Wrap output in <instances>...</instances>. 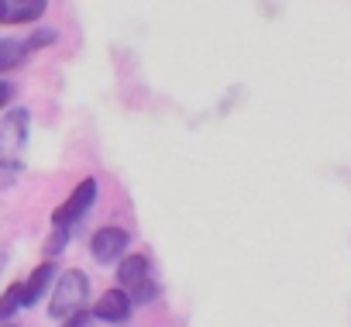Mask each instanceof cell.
<instances>
[{
  "mask_svg": "<svg viewBox=\"0 0 351 327\" xmlns=\"http://www.w3.org/2000/svg\"><path fill=\"white\" fill-rule=\"evenodd\" d=\"M28 138H32V110L8 107L0 114V173H18L25 166Z\"/></svg>",
  "mask_w": 351,
  "mask_h": 327,
  "instance_id": "cell-1",
  "label": "cell"
},
{
  "mask_svg": "<svg viewBox=\"0 0 351 327\" xmlns=\"http://www.w3.org/2000/svg\"><path fill=\"white\" fill-rule=\"evenodd\" d=\"M86 303H90V276L83 269L59 272V279L52 282V293H49V317L66 320V317L86 310Z\"/></svg>",
  "mask_w": 351,
  "mask_h": 327,
  "instance_id": "cell-2",
  "label": "cell"
},
{
  "mask_svg": "<svg viewBox=\"0 0 351 327\" xmlns=\"http://www.w3.org/2000/svg\"><path fill=\"white\" fill-rule=\"evenodd\" d=\"M97 193H100V183H97L93 176L80 180V183L73 186V193L52 210V228H66V231H73V224L83 221V217L90 214V207L97 204Z\"/></svg>",
  "mask_w": 351,
  "mask_h": 327,
  "instance_id": "cell-3",
  "label": "cell"
},
{
  "mask_svg": "<svg viewBox=\"0 0 351 327\" xmlns=\"http://www.w3.org/2000/svg\"><path fill=\"white\" fill-rule=\"evenodd\" d=\"M128 248H131V234L124 228H117V224H107V228L93 231V238H90V255L100 265H110V262L124 258Z\"/></svg>",
  "mask_w": 351,
  "mask_h": 327,
  "instance_id": "cell-4",
  "label": "cell"
},
{
  "mask_svg": "<svg viewBox=\"0 0 351 327\" xmlns=\"http://www.w3.org/2000/svg\"><path fill=\"white\" fill-rule=\"evenodd\" d=\"M131 313H134V303L128 300V293H124L121 286H117V289L100 293V300L90 306V317H93V320H100V324H110V327L128 324V320H131Z\"/></svg>",
  "mask_w": 351,
  "mask_h": 327,
  "instance_id": "cell-5",
  "label": "cell"
},
{
  "mask_svg": "<svg viewBox=\"0 0 351 327\" xmlns=\"http://www.w3.org/2000/svg\"><path fill=\"white\" fill-rule=\"evenodd\" d=\"M49 11V0H0V28L35 25Z\"/></svg>",
  "mask_w": 351,
  "mask_h": 327,
  "instance_id": "cell-6",
  "label": "cell"
},
{
  "mask_svg": "<svg viewBox=\"0 0 351 327\" xmlns=\"http://www.w3.org/2000/svg\"><path fill=\"white\" fill-rule=\"evenodd\" d=\"M56 276H59V272H56V262H52V258H45V262H42L28 279H21V306H25V310H32V306L45 296V289L56 282Z\"/></svg>",
  "mask_w": 351,
  "mask_h": 327,
  "instance_id": "cell-7",
  "label": "cell"
},
{
  "mask_svg": "<svg viewBox=\"0 0 351 327\" xmlns=\"http://www.w3.org/2000/svg\"><path fill=\"white\" fill-rule=\"evenodd\" d=\"M145 276H152V265H148L145 255L128 252L124 258H117V282H121V289H128L131 282H138V279H145Z\"/></svg>",
  "mask_w": 351,
  "mask_h": 327,
  "instance_id": "cell-8",
  "label": "cell"
},
{
  "mask_svg": "<svg viewBox=\"0 0 351 327\" xmlns=\"http://www.w3.org/2000/svg\"><path fill=\"white\" fill-rule=\"evenodd\" d=\"M28 56H32V52H28L25 38H11V35H4V38H0V76L11 73V69H18V66H25Z\"/></svg>",
  "mask_w": 351,
  "mask_h": 327,
  "instance_id": "cell-9",
  "label": "cell"
},
{
  "mask_svg": "<svg viewBox=\"0 0 351 327\" xmlns=\"http://www.w3.org/2000/svg\"><path fill=\"white\" fill-rule=\"evenodd\" d=\"M21 310L25 306H21V279H18V282H11L4 293H0V324H11Z\"/></svg>",
  "mask_w": 351,
  "mask_h": 327,
  "instance_id": "cell-10",
  "label": "cell"
},
{
  "mask_svg": "<svg viewBox=\"0 0 351 327\" xmlns=\"http://www.w3.org/2000/svg\"><path fill=\"white\" fill-rule=\"evenodd\" d=\"M124 293H128V300H131L134 306H148V303H155V300H158V282H155L152 276H145V279L131 282Z\"/></svg>",
  "mask_w": 351,
  "mask_h": 327,
  "instance_id": "cell-11",
  "label": "cell"
},
{
  "mask_svg": "<svg viewBox=\"0 0 351 327\" xmlns=\"http://www.w3.org/2000/svg\"><path fill=\"white\" fill-rule=\"evenodd\" d=\"M56 38H59V32H56V28H35V32L25 38V45H28V52H38V49L56 45Z\"/></svg>",
  "mask_w": 351,
  "mask_h": 327,
  "instance_id": "cell-12",
  "label": "cell"
},
{
  "mask_svg": "<svg viewBox=\"0 0 351 327\" xmlns=\"http://www.w3.org/2000/svg\"><path fill=\"white\" fill-rule=\"evenodd\" d=\"M66 245H69V231H66V228H52V234H49V241H45V255H49V258H59V255L66 252Z\"/></svg>",
  "mask_w": 351,
  "mask_h": 327,
  "instance_id": "cell-13",
  "label": "cell"
},
{
  "mask_svg": "<svg viewBox=\"0 0 351 327\" xmlns=\"http://www.w3.org/2000/svg\"><path fill=\"white\" fill-rule=\"evenodd\" d=\"M11 100H14V83L0 76V114H4V110L11 107Z\"/></svg>",
  "mask_w": 351,
  "mask_h": 327,
  "instance_id": "cell-14",
  "label": "cell"
},
{
  "mask_svg": "<svg viewBox=\"0 0 351 327\" xmlns=\"http://www.w3.org/2000/svg\"><path fill=\"white\" fill-rule=\"evenodd\" d=\"M90 310H80V313H73V317H66L62 320V327H90Z\"/></svg>",
  "mask_w": 351,
  "mask_h": 327,
  "instance_id": "cell-15",
  "label": "cell"
},
{
  "mask_svg": "<svg viewBox=\"0 0 351 327\" xmlns=\"http://www.w3.org/2000/svg\"><path fill=\"white\" fill-rule=\"evenodd\" d=\"M4 265H8V252L0 248V272H4Z\"/></svg>",
  "mask_w": 351,
  "mask_h": 327,
  "instance_id": "cell-16",
  "label": "cell"
},
{
  "mask_svg": "<svg viewBox=\"0 0 351 327\" xmlns=\"http://www.w3.org/2000/svg\"><path fill=\"white\" fill-rule=\"evenodd\" d=\"M0 327H14V324H0Z\"/></svg>",
  "mask_w": 351,
  "mask_h": 327,
  "instance_id": "cell-17",
  "label": "cell"
}]
</instances>
